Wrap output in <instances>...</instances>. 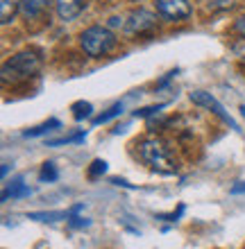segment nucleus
I'll return each instance as SVG.
<instances>
[{
    "label": "nucleus",
    "instance_id": "obj_1",
    "mask_svg": "<svg viewBox=\"0 0 245 249\" xmlns=\"http://www.w3.org/2000/svg\"><path fill=\"white\" fill-rule=\"evenodd\" d=\"M41 68V57L37 53H19L12 59H7L2 64V82L5 84H19L23 79H30L34 72Z\"/></svg>",
    "mask_w": 245,
    "mask_h": 249
},
{
    "label": "nucleus",
    "instance_id": "obj_2",
    "mask_svg": "<svg viewBox=\"0 0 245 249\" xmlns=\"http://www.w3.org/2000/svg\"><path fill=\"white\" fill-rule=\"evenodd\" d=\"M139 157L146 165H150L159 175H175V165L170 161V154L157 138H143L139 143Z\"/></svg>",
    "mask_w": 245,
    "mask_h": 249
},
{
    "label": "nucleus",
    "instance_id": "obj_3",
    "mask_svg": "<svg viewBox=\"0 0 245 249\" xmlns=\"http://www.w3.org/2000/svg\"><path fill=\"white\" fill-rule=\"evenodd\" d=\"M80 46L89 57L98 59L102 54H107L116 46V36L112 34L109 27H102V25H91L89 30H84L80 36Z\"/></svg>",
    "mask_w": 245,
    "mask_h": 249
},
{
    "label": "nucleus",
    "instance_id": "obj_4",
    "mask_svg": "<svg viewBox=\"0 0 245 249\" xmlns=\"http://www.w3.org/2000/svg\"><path fill=\"white\" fill-rule=\"evenodd\" d=\"M191 100L195 102V105L205 107V109H209L211 113H216V116H218V118L223 120L225 124H229L232 129L239 131V124H236V120H234L232 116H229V113L225 111V107L220 105V102H218L216 98H213L211 93H207V91H193V93H191Z\"/></svg>",
    "mask_w": 245,
    "mask_h": 249
},
{
    "label": "nucleus",
    "instance_id": "obj_5",
    "mask_svg": "<svg viewBox=\"0 0 245 249\" xmlns=\"http://www.w3.org/2000/svg\"><path fill=\"white\" fill-rule=\"evenodd\" d=\"M154 25H157V16L148 9H134L132 14H127L125 23H123V27L132 34H143L148 30H152Z\"/></svg>",
    "mask_w": 245,
    "mask_h": 249
},
{
    "label": "nucleus",
    "instance_id": "obj_6",
    "mask_svg": "<svg viewBox=\"0 0 245 249\" xmlns=\"http://www.w3.org/2000/svg\"><path fill=\"white\" fill-rule=\"evenodd\" d=\"M154 7L164 18L170 20H184L191 16V5L186 0H157Z\"/></svg>",
    "mask_w": 245,
    "mask_h": 249
},
{
    "label": "nucleus",
    "instance_id": "obj_7",
    "mask_svg": "<svg viewBox=\"0 0 245 249\" xmlns=\"http://www.w3.org/2000/svg\"><path fill=\"white\" fill-rule=\"evenodd\" d=\"M57 14L61 20H75L84 9L86 0H57Z\"/></svg>",
    "mask_w": 245,
    "mask_h": 249
},
{
    "label": "nucleus",
    "instance_id": "obj_8",
    "mask_svg": "<svg viewBox=\"0 0 245 249\" xmlns=\"http://www.w3.org/2000/svg\"><path fill=\"white\" fill-rule=\"evenodd\" d=\"M50 2L53 0H20V16L27 20H34V18H39L41 14L46 12L48 7H50Z\"/></svg>",
    "mask_w": 245,
    "mask_h": 249
},
{
    "label": "nucleus",
    "instance_id": "obj_9",
    "mask_svg": "<svg viewBox=\"0 0 245 249\" xmlns=\"http://www.w3.org/2000/svg\"><path fill=\"white\" fill-rule=\"evenodd\" d=\"M32 195V190L27 188L25 184H23V179H14L12 184H7V188L2 190V202H9V197L12 199H19V197H30Z\"/></svg>",
    "mask_w": 245,
    "mask_h": 249
},
{
    "label": "nucleus",
    "instance_id": "obj_10",
    "mask_svg": "<svg viewBox=\"0 0 245 249\" xmlns=\"http://www.w3.org/2000/svg\"><path fill=\"white\" fill-rule=\"evenodd\" d=\"M27 217L37 222H57V220H68L71 211H39V213H27Z\"/></svg>",
    "mask_w": 245,
    "mask_h": 249
},
{
    "label": "nucleus",
    "instance_id": "obj_11",
    "mask_svg": "<svg viewBox=\"0 0 245 249\" xmlns=\"http://www.w3.org/2000/svg\"><path fill=\"white\" fill-rule=\"evenodd\" d=\"M19 9H20V0H0V23L2 25L12 23V18L16 16Z\"/></svg>",
    "mask_w": 245,
    "mask_h": 249
},
{
    "label": "nucleus",
    "instance_id": "obj_12",
    "mask_svg": "<svg viewBox=\"0 0 245 249\" xmlns=\"http://www.w3.org/2000/svg\"><path fill=\"white\" fill-rule=\"evenodd\" d=\"M39 179L43 181V184H53V181H57V179H59V170H57V165H55L53 161L43 163L41 165V172H39Z\"/></svg>",
    "mask_w": 245,
    "mask_h": 249
},
{
    "label": "nucleus",
    "instance_id": "obj_13",
    "mask_svg": "<svg viewBox=\"0 0 245 249\" xmlns=\"http://www.w3.org/2000/svg\"><path fill=\"white\" fill-rule=\"evenodd\" d=\"M71 111H73V118H75V120L91 118V113H93V105H91V102H84V100H80V102H75V105L71 107Z\"/></svg>",
    "mask_w": 245,
    "mask_h": 249
},
{
    "label": "nucleus",
    "instance_id": "obj_14",
    "mask_svg": "<svg viewBox=\"0 0 245 249\" xmlns=\"http://www.w3.org/2000/svg\"><path fill=\"white\" fill-rule=\"evenodd\" d=\"M61 127V123L59 120H48V123H43L41 127H34V129H27L23 136L25 138H34V136H41V134H46V131H50V129H59Z\"/></svg>",
    "mask_w": 245,
    "mask_h": 249
},
{
    "label": "nucleus",
    "instance_id": "obj_15",
    "mask_svg": "<svg viewBox=\"0 0 245 249\" xmlns=\"http://www.w3.org/2000/svg\"><path fill=\"white\" fill-rule=\"evenodd\" d=\"M120 113H123V105H120V102H116V105H113L112 109H107L105 113H100L98 118H93V124H105V123H109L112 118L120 116Z\"/></svg>",
    "mask_w": 245,
    "mask_h": 249
},
{
    "label": "nucleus",
    "instance_id": "obj_16",
    "mask_svg": "<svg viewBox=\"0 0 245 249\" xmlns=\"http://www.w3.org/2000/svg\"><path fill=\"white\" fill-rule=\"evenodd\" d=\"M84 141V134H75V136H64V138H55V141H48V147H59V145H68V143H82Z\"/></svg>",
    "mask_w": 245,
    "mask_h": 249
},
{
    "label": "nucleus",
    "instance_id": "obj_17",
    "mask_svg": "<svg viewBox=\"0 0 245 249\" xmlns=\"http://www.w3.org/2000/svg\"><path fill=\"white\" fill-rule=\"evenodd\" d=\"M107 172V161H102V159H95L91 163V168H89V177L91 179H98V177H102Z\"/></svg>",
    "mask_w": 245,
    "mask_h": 249
},
{
    "label": "nucleus",
    "instance_id": "obj_18",
    "mask_svg": "<svg viewBox=\"0 0 245 249\" xmlns=\"http://www.w3.org/2000/svg\"><path fill=\"white\" fill-rule=\"evenodd\" d=\"M68 224L73 227V229H82V227H89V220H84V217H80L77 213H71V217H68Z\"/></svg>",
    "mask_w": 245,
    "mask_h": 249
},
{
    "label": "nucleus",
    "instance_id": "obj_19",
    "mask_svg": "<svg viewBox=\"0 0 245 249\" xmlns=\"http://www.w3.org/2000/svg\"><path fill=\"white\" fill-rule=\"evenodd\" d=\"M232 30H234V32H236V34H241V39L245 41V16H243V18H239V20H236V23H234V27H232Z\"/></svg>",
    "mask_w": 245,
    "mask_h": 249
},
{
    "label": "nucleus",
    "instance_id": "obj_20",
    "mask_svg": "<svg viewBox=\"0 0 245 249\" xmlns=\"http://www.w3.org/2000/svg\"><path fill=\"white\" fill-rule=\"evenodd\" d=\"M234 0H213V9H227V7H232Z\"/></svg>",
    "mask_w": 245,
    "mask_h": 249
},
{
    "label": "nucleus",
    "instance_id": "obj_21",
    "mask_svg": "<svg viewBox=\"0 0 245 249\" xmlns=\"http://www.w3.org/2000/svg\"><path fill=\"white\" fill-rule=\"evenodd\" d=\"M112 184H113V186H123V188H130V190L136 188V186H132L130 181H125V179H118V177H113V179H112Z\"/></svg>",
    "mask_w": 245,
    "mask_h": 249
},
{
    "label": "nucleus",
    "instance_id": "obj_22",
    "mask_svg": "<svg viewBox=\"0 0 245 249\" xmlns=\"http://www.w3.org/2000/svg\"><path fill=\"white\" fill-rule=\"evenodd\" d=\"M241 193H245V181H241L239 186H234L232 188V195H241Z\"/></svg>",
    "mask_w": 245,
    "mask_h": 249
},
{
    "label": "nucleus",
    "instance_id": "obj_23",
    "mask_svg": "<svg viewBox=\"0 0 245 249\" xmlns=\"http://www.w3.org/2000/svg\"><path fill=\"white\" fill-rule=\"evenodd\" d=\"M241 113H243V118H245V107H241Z\"/></svg>",
    "mask_w": 245,
    "mask_h": 249
}]
</instances>
